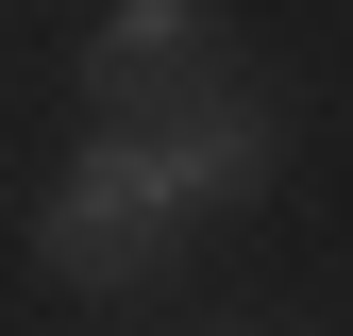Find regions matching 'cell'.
Segmentation results:
<instances>
[{
	"instance_id": "cell-1",
	"label": "cell",
	"mask_w": 353,
	"mask_h": 336,
	"mask_svg": "<svg viewBox=\"0 0 353 336\" xmlns=\"http://www.w3.org/2000/svg\"><path fill=\"white\" fill-rule=\"evenodd\" d=\"M168 219H185V185H168V135H118V118H101V135L51 168V202H34V269L101 303V286H135L152 252H168Z\"/></svg>"
},
{
	"instance_id": "cell-2",
	"label": "cell",
	"mask_w": 353,
	"mask_h": 336,
	"mask_svg": "<svg viewBox=\"0 0 353 336\" xmlns=\"http://www.w3.org/2000/svg\"><path fill=\"white\" fill-rule=\"evenodd\" d=\"M202 84H219V0H118V17L84 34V101H118V135L185 118Z\"/></svg>"
},
{
	"instance_id": "cell-3",
	"label": "cell",
	"mask_w": 353,
	"mask_h": 336,
	"mask_svg": "<svg viewBox=\"0 0 353 336\" xmlns=\"http://www.w3.org/2000/svg\"><path fill=\"white\" fill-rule=\"evenodd\" d=\"M168 135V185H185V219H219V202L270 185V101H236V84H202L185 118H152Z\"/></svg>"
}]
</instances>
